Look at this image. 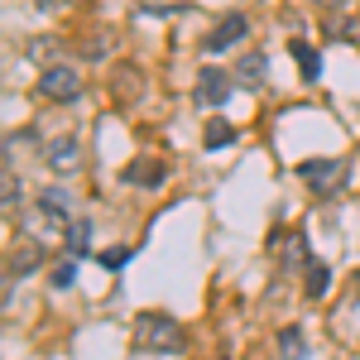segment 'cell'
<instances>
[{
  "mask_svg": "<svg viewBox=\"0 0 360 360\" xmlns=\"http://www.w3.org/2000/svg\"><path fill=\"white\" fill-rule=\"evenodd\" d=\"M130 336H135L139 351H149V356H168V351H183V346H188V332H183L168 312H139Z\"/></svg>",
  "mask_w": 360,
  "mask_h": 360,
  "instance_id": "obj_1",
  "label": "cell"
},
{
  "mask_svg": "<svg viewBox=\"0 0 360 360\" xmlns=\"http://www.w3.org/2000/svg\"><path fill=\"white\" fill-rule=\"evenodd\" d=\"M39 91H44L49 101H72V96L82 91V77H77V68L49 63V68H44V77H39Z\"/></svg>",
  "mask_w": 360,
  "mask_h": 360,
  "instance_id": "obj_2",
  "label": "cell"
},
{
  "mask_svg": "<svg viewBox=\"0 0 360 360\" xmlns=\"http://www.w3.org/2000/svg\"><path fill=\"white\" fill-rule=\"evenodd\" d=\"M245 34H250V20H245V15H221V20H217V29L202 39V53H207V58H212V53H226V49H236Z\"/></svg>",
  "mask_w": 360,
  "mask_h": 360,
  "instance_id": "obj_3",
  "label": "cell"
},
{
  "mask_svg": "<svg viewBox=\"0 0 360 360\" xmlns=\"http://www.w3.org/2000/svg\"><path fill=\"white\" fill-rule=\"evenodd\" d=\"M226 96H231V72L202 68V72H197V101H202V106H221Z\"/></svg>",
  "mask_w": 360,
  "mask_h": 360,
  "instance_id": "obj_4",
  "label": "cell"
},
{
  "mask_svg": "<svg viewBox=\"0 0 360 360\" xmlns=\"http://www.w3.org/2000/svg\"><path fill=\"white\" fill-rule=\"evenodd\" d=\"M298 173H303V183H312L317 193H327V188H336V183H341L346 164H341V159H307Z\"/></svg>",
  "mask_w": 360,
  "mask_h": 360,
  "instance_id": "obj_5",
  "label": "cell"
},
{
  "mask_svg": "<svg viewBox=\"0 0 360 360\" xmlns=\"http://www.w3.org/2000/svg\"><path fill=\"white\" fill-rule=\"evenodd\" d=\"M120 178H125L130 188H159V183H164V164H159V159H135V164L120 168Z\"/></svg>",
  "mask_w": 360,
  "mask_h": 360,
  "instance_id": "obj_6",
  "label": "cell"
},
{
  "mask_svg": "<svg viewBox=\"0 0 360 360\" xmlns=\"http://www.w3.org/2000/svg\"><path fill=\"white\" fill-rule=\"evenodd\" d=\"M39 212L49 217V221H68V212H72V197H68V188H49V193L39 197Z\"/></svg>",
  "mask_w": 360,
  "mask_h": 360,
  "instance_id": "obj_7",
  "label": "cell"
},
{
  "mask_svg": "<svg viewBox=\"0 0 360 360\" xmlns=\"http://www.w3.org/2000/svg\"><path fill=\"white\" fill-rule=\"evenodd\" d=\"M288 49H293L298 68H303V82H317V72H322V58H317V49H312V44H303V39H288Z\"/></svg>",
  "mask_w": 360,
  "mask_h": 360,
  "instance_id": "obj_8",
  "label": "cell"
},
{
  "mask_svg": "<svg viewBox=\"0 0 360 360\" xmlns=\"http://www.w3.org/2000/svg\"><path fill=\"white\" fill-rule=\"evenodd\" d=\"M264 68H269V58H264V53H245V58H240V68H236V82H240V86H259V82H264Z\"/></svg>",
  "mask_w": 360,
  "mask_h": 360,
  "instance_id": "obj_9",
  "label": "cell"
},
{
  "mask_svg": "<svg viewBox=\"0 0 360 360\" xmlns=\"http://www.w3.org/2000/svg\"><path fill=\"white\" fill-rule=\"evenodd\" d=\"M49 164H53L58 173H72V168L82 164V159H77V139H58V144H49Z\"/></svg>",
  "mask_w": 360,
  "mask_h": 360,
  "instance_id": "obj_10",
  "label": "cell"
},
{
  "mask_svg": "<svg viewBox=\"0 0 360 360\" xmlns=\"http://www.w3.org/2000/svg\"><path fill=\"white\" fill-rule=\"evenodd\" d=\"M283 264H288V269H307V264H312L303 231H293V236H288V245H283Z\"/></svg>",
  "mask_w": 360,
  "mask_h": 360,
  "instance_id": "obj_11",
  "label": "cell"
},
{
  "mask_svg": "<svg viewBox=\"0 0 360 360\" xmlns=\"http://www.w3.org/2000/svg\"><path fill=\"white\" fill-rule=\"evenodd\" d=\"M44 259V250L34 245V240H25V245H15V255H10V274H34V264Z\"/></svg>",
  "mask_w": 360,
  "mask_h": 360,
  "instance_id": "obj_12",
  "label": "cell"
},
{
  "mask_svg": "<svg viewBox=\"0 0 360 360\" xmlns=\"http://www.w3.org/2000/svg\"><path fill=\"white\" fill-rule=\"evenodd\" d=\"M327 288H332V269L312 259V264H307V298H322Z\"/></svg>",
  "mask_w": 360,
  "mask_h": 360,
  "instance_id": "obj_13",
  "label": "cell"
},
{
  "mask_svg": "<svg viewBox=\"0 0 360 360\" xmlns=\"http://www.w3.org/2000/svg\"><path fill=\"white\" fill-rule=\"evenodd\" d=\"M68 250H72V255H86V250H91V226L86 221L68 226Z\"/></svg>",
  "mask_w": 360,
  "mask_h": 360,
  "instance_id": "obj_14",
  "label": "cell"
},
{
  "mask_svg": "<svg viewBox=\"0 0 360 360\" xmlns=\"http://www.w3.org/2000/svg\"><path fill=\"white\" fill-rule=\"evenodd\" d=\"M72 278H77V264H72V259H63L58 269H49V288L63 293V288H72Z\"/></svg>",
  "mask_w": 360,
  "mask_h": 360,
  "instance_id": "obj_15",
  "label": "cell"
},
{
  "mask_svg": "<svg viewBox=\"0 0 360 360\" xmlns=\"http://www.w3.org/2000/svg\"><path fill=\"white\" fill-rule=\"evenodd\" d=\"M207 149H226V144H231V139H236V130H231V125H226V120H212V125H207Z\"/></svg>",
  "mask_w": 360,
  "mask_h": 360,
  "instance_id": "obj_16",
  "label": "cell"
},
{
  "mask_svg": "<svg viewBox=\"0 0 360 360\" xmlns=\"http://www.w3.org/2000/svg\"><path fill=\"white\" fill-rule=\"evenodd\" d=\"M278 351H283L288 360H303V332H293V327H288V332L278 336Z\"/></svg>",
  "mask_w": 360,
  "mask_h": 360,
  "instance_id": "obj_17",
  "label": "cell"
},
{
  "mask_svg": "<svg viewBox=\"0 0 360 360\" xmlns=\"http://www.w3.org/2000/svg\"><path fill=\"white\" fill-rule=\"evenodd\" d=\"M96 259H101L106 269H120V264H130V250H125V245H111V250H101Z\"/></svg>",
  "mask_w": 360,
  "mask_h": 360,
  "instance_id": "obj_18",
  "label": "cell"
},
{
  "mask_svg": "<svg viewBox=\"0 0 360 360\" xmlns=\"http://www.w3.org/2000/svg\"><path fill=\"white\" fill-rule=\"evenodd\" d=\"M53 53H58V39H34V44H29V58H34V63H49Z\"/></svg>",
  "mask_w": 360,
  "mask_h": 360,
  "instance_id": "obj_19",
  "label": "cell"
},
{
  "mask_svg": "<svg viewBox=\"0 0 360 360\" xmlns=\"http://www.w3.org/2000/svg\"><path fill=\"white\" fill-rule=\"evenodd\" d=\"M5 207H15V202H20V183H15V173H10V168H5Z\"/></svg>",
  "mask_w": 360,
  "mask_h": 360,
  "instance_id": "obj_20",
  "label": "cell"
},
{
  "mask_svg": "<svg viewBox=\"0 0 360 360\" xmlns=\"http://www.w3.org/2000/svg\"><path fill=\"white\" fill-rule=\"evenodd\" d=\"M111 53V39H91V44H86V58H106Z\"/></svg>",
  "mask_w": 360,
  "mask_h": 360,
  "instance_id": "obj_21",
  "label": "cell"
},
{
  "mask_svg": "<svg viewBox=\"0 0 360 360\" xmlns=\"http://www.w3.org/2000/svg\"><path fill=\"white\" fill-rule=\"evenodd\" d=\"M317 5H332V10H336V5H346V0H317Z\"/></svg>",
  "mask_w": 360,
  "mask_h": 360,
  "instance_id": "obj_22",
  "label": "cell"
}]
</instances>
